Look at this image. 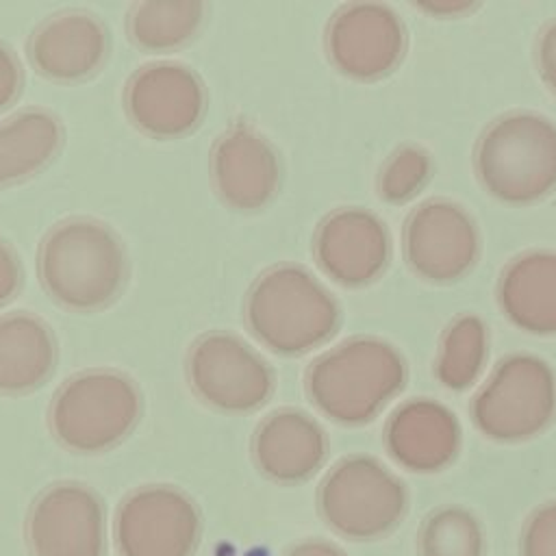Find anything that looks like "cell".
Returning <instances> with one entry per match:
<instances>
[{
    "label": "cell",
    "instance_id": "18",
    "mask_svg": "<svg viewBox=\"0 0 556 556\" xmlns=\"http://www.w3.org/2000/svg\"><path fill=\"white\" fill-rule=\"evenodd\" d=\"M328 454V437L308 413L278 408L252 434V458L274 482L298 484L313 478Z\"/></svg>",
    "mask_w": 556,
    "mask_h": 556
},
{
    "label": "cell",
    "instance_id": "5",
    "mask_svg": "<svg viewBox=\"0 0 556 556\" xmlns=\"http://www.w3.org/2000/svg\"><path fill=\"white\" fill-rule=\"evenodd\" d=\"M48 417L50 430L63 447L98 454L132 432L141 417V395L122 371L85 369L56 389Z\"/></svg>",
    "mask_w": 556,
    "mask_h": 556
},
{
    "label": "cell",
    "instance_id": "16",
    "mask_svg": "<svg viewBox=\"0 0 556 556\" xmlns=\"http://www.w3.org/2000/svg\"><path fill=\"white\" fill-rule=\"evenodd\" d=\"M460 424L452 408L430 397L402 402L384 424V447L404 469L434 473L458 456Z\"/></svg>",
    "mask_w": 556,
    "mask_h": 556
},
{
    "label": "cell",
    "instance_id": "2",
    "mask_svg": "<svg viewBox=\"0 0 556 556\" xmlns=\"http://www.w3.org/2000/svg\"><path fill=\"white\" fill-rule=\"evenodd\" d=\"M406 382L402 352L380 337H352L306 369L304 384L311 402L341 426L371 421Z\"/></svg>",
    "mask_w": 556,
    "mask_h": 556
},
{
    "label": "cell",
    "instance_id": "11",
    "mask_svg": "<svg viewBox=\"0 0 556 556\" xmlns=\"http://www.w3.org/2000/svg\"><path fill=\"white\" fill-rule=\"evenodd\" d=\"M406 50L402 17L382 2L341 4L326 28L330 63L354 80H376L391 74Z\"/></svg>",
    "mask_w": 556,
    "mask_h": 556
},
{
    "label": "cell",
    "instance_id": "22",
    "mask_svg": "<svg viewBox=\"0 0 556 556\" xmlns=\"http://www.w3.org/2000/svg\"><path fill=\"white\" fill-rule=\"evenodd\" d=\"M204 20L198 0H141L128 11L130 39L148 52H167L187 43Z\"/></svg>",
    "mask_w": 556,
    "mask_h": 556
},
{
    "label": "cell",
    "instance_id": "13",
    "mask_svg": "<svg viewBox=\"0 0 556 556\" xmlns=\"http://www.w3.org/2000/svg\"><path fill=\"white\" fill-rule=\"evenodd\" d=\"M124 109L128 119L154 139L182 137L202 119V78L178 61L141 65L126 83Z\"/></svg>",
    "mask_w": 556,
    "mask_h": 556
},
{
    "label": "cell",
    "instance_id": "27",
    "mask_svg": "<svg viewBox=\"0 0 556 556\" xmlns=\"http://www.w3.org/2000/svg\"><path fill=\"white\" fill-rule=\"evenodd\" d=\"M22 65L13 50L0 41V111H4L20 96Z\"/></svg>",
    "mask_w": 556,
    "mask_h": 556
},
{
    "label": "cell",
    "instance_id": "7",
    "mask_svg": "<svg viewBox=\"0 0 556 556\" xmlns=\"http://www.w3.org/2000/svg\"><path fill=\"white\" fill-rule=\"evenodd\" d=\"M408 493L404 482L378 458L350 454L337 460L317 489L321 519L341 536L374 541L404 519Z\"/></svg>",
    "mask_w": 556,
    "mask_h": 556
},
{
    "label": "cell",
    "instance_id": "12",
    "mask_svg": "<svg viewBox=\"0 0 556 556\" xmlns=\"http://www.w3.org/2000/svg\"><path fill=\"white\" fill-rule=\"evenodd\" d=\"M33 556H104L106 515L100 495L80 482H56L37 495L26 517Z\"/></svg>",
    "mask_w": 556,
    "mask_h": 556
},
{
    "label": "cell",
    "instance_id": "3",
    "mask_svg": "<svg viewBox=\"0 0 556 556\" xmlns=\"http://www.w3.org/2000/svg\"><path fill=\"white\" fill-rule=\"evenodd\" d=\"M334 295L304 267L280 263L263 271L245 298V324L280 356H300L326 343L339 328Z\"/></svg>",
    "mask_w": 556,
    "mask_h": 556
},
{
    "label": "cell",
    "instance_id": "24",
    "mask_svg": "<svg viewBox=\"0 0 556 556\" xmlns=\"http://www.w3.org/2000/svg\"><path fill=\"white\" fill-rule=\"evenodd\" d=\"M484 530L478 517L463 506L432 510L417 534L419 556H484Z\"/></svg>",
    "mask_w": 556,
    "mask_h": 556
},
{
    "label": "cell",
    "instance_id": "29",
    "mask_svg": "<svg viewBox=\"0 0 556 556\" xmlns=\"http://www.w3.org/2000/svg\"><path fill=\"white\" fill-rule=\"evenodd\" d=\"M22 269L13 248L0 239V306L7 304L20 289Z\"/></svg>",
    "mask_w": 556,
    "mask_h": 556
},
{
    "label": "cell",
    "instance_id": "21",
    "mask_svg": "<svg viewBox=\"0 0 556 556\" xmlns=\"http://www.w3.org/2000/svg\"><path fill=\"white\" fill-rule=\"evenodd\" d=\"M63 146V126L54 113L28 106L0 122V189L30 178Z\"/></svg>",
    "mask_w": 556,
    "mask_h": 556
},
{
    "label": "cell",
    "instance_id": "23",
    "mask_svg": "<svg viewBox=\"0 0 556 556\" xmlns=\"http://www.w3.org/2000/svg\"><path fill=\"white\" fill-rule=\"evenodd\" d=\"M489 358V328L476 313L454 317L441 339L434 358V376L450 391L469 389Z\"/></svg>",
    "mask_w": 556,
    "mask_h": 556
},
{
    "label": "cell",
    "instance_id": "9",
    "mask_svg": "<svg viewBox=\"0 0 556 556\" xmlns=\"http://www.w3.org/2000/svg\"><path fill=\"white\" fill-rule=\"evenodd\" d=\"M113 539L122 556H193L202 539V515L185 491L146 484L117 506Z\"/></svg>",
    "mask_w": 556,
    "mask_h": 556
},
{
    "label": "cell",
    "instance_id": "26",
    "mask_svg": "<svg viewBox=\"0 0 556 556\" xmlns=\"http://www.w3.org/2000/svg\"><path fill=\"white\" fill-rule=\"evenodd\" d=\"M521 556H556V502L530 513L519 536Z\"/></svg>",
    "mask_w": 556,
    "mask_h": 556
},
{
    "label": "cell",
    "instance_id": "31",
    "mask_svg": "<svg viewBox=\"0 0 556 556\" xmlns=\"http://www.w3.org/2000/svg\"><path fill=\"white\" fill-rule=\"evenodd\" d=\"M471 2H428L419 4V9L432 13V15H460L465 11H471Z\"/></svg>",
    "mask_w": 556,
    "mask_h": 556
},
{
    "label": "cell",
    "instance_id": "30",
    "mask_svg": "<svg viewBox=\"0 0 556 556\" xmlns=\"http://www.w3.org/2000/svg\"><path fill=\"white\" fill-rule=\"evenodd\" d=\"M282 556H348V554L330 541L306 539V541H300V543H293L291 547H287Z\"/></svg>",
    "mask_w": 556,
    "mask_h": 556
},
{
    "label": "cell",
    "instance_id": "4",
    "mask_svg": "<svg viewBox=\"0 0 556 556\" xmlns=\"http://www.w3.org/2000/svg\"><path fill=\"white\" fill-rule=\"evenodd\" d=\"M473 167L484 191L506 204H530L556 189V124L536 111L495 117L478 137Z\"/></svg>",
    "mask_w": 556,
    "mask_h": 556
},
{
    "label": "cell",
    "instance_id": "17",
    "mask_svg": "<svg viewBox=\"0 0 556 556\" xmlns=\"http://www.w3.org/2000/svg\"><path fill=\"white\" fill-rule=\"evenodd\" d=\"M109 52L104 24L87 11H61L41 22L28 41L33 67L56 83L91 76Z\"/></svg>",
    "mask_w": 556,
    "mask_h": 556
},
{
    "label": "cell",
    "instance_id": "25",
    "mask_svg": "<svg viewBox=\"0 0 556 556\" xmlns=\"http://www.w3.org/2000/svg\"><path fill=\"white\" fill-rule=\"evenodd\" d=\"M432 176V159L417 143H404L393 150L380 167L378 193L389 204L413 200Z\"/></svg>",
    "mask_w": 556,
    "mask_h": 556
},
{
    "label": "cell",
    "instance_id": "8",
    "mask_svg": "<svg viewBox=\"0 0 556 556\" xmlns=\"http://www.w3.org/2000/svg\"><path fill=\"white\" fill-rule=\"evenodd\" d=\"M187 380L198 400L222 413H252L274 391V371L241 337L211 330L187 354Z\"/></svg>",
    "mask_w": 556,
    "mask_h": 556
},
{
    "label": "cell",
    "instance_id": "15",
    "mask_svg": "<svg viewBox=\"0 0 556 556\" xmlns=\"http://www.w3.org/2000/svg\"><path fill=\"white\" fill-rule=\"evenodd\" d=\"M211 178L217 195L237 211L263 208L280 185L274 146L250 126H232L211 150Z\"/></svg>",
    "mask_w": 556,
    "mask_h": 556
},
{
    "label": "cell",
    "instance_id": "28",
    "mask_svg": "<svg viewBox=\"0 0 556 556\" xmlns=\"http://www.w3.org/2000/svg\"><path fill=\"white\" fill-rule=\"evenodd\" d=\"M536 65L543 83L556 96V20L547 22L536 39Z\"/></svg>",
    "mask_w": 556,
    "mask_h": 556
},
{
    "label": "cell",
    "instance_id": "14",
    "mask_svg": "<svg viewBox=\"0 0 556 556\" xmlns=\"http://www.w3.org/2000/svg\"><path fill=\"white\" fill-rule=\"evenodd\" d=\"M313 254L321 271L343 287H365L387 267L391 239L384 222L363 206L330 211L317 226Z\"/></svg>",
    "mask_w": 556,
    "mask_h": 556
},
{
    "label": "cell",
    "instance_id": "1",
    "mask_svg": "<svg viewBox=\"0 0 556 556\" xmlns=\"http://www.w3.org/2000/svg\"><path fill=\"white\" fill-rule=\"evenodd\" d=\"M37 274L46 293L76 313L111 304L128 276V258L119 237L91 217L54 224L39 243Z\"/></svg>",
    "mask_w": 556,
    "mask_h": 556
},
{
    "label": "cell",
    "instance_id": "6",
    "mask_svg": "<svg viewBox=\"0 0 556 556\" xmlns=\"http://www.w3.org/2000/svg\"><path fill=\"white\" fill-rule=\"evenodd\" d=\"M471 421L491 441L521 443L556 417V374L536 354L504 356L471 400Z\"/></svg>",
    "mask_w": 556,
    "mask_h": 556
},
{
    "label": "cell",
    "instance_id": "10",
    "mask_svg": "<svg viewBox=\"0 0 556 556\" xmlns=\"http://www.w3.org/2000/svg\"><path fill=\"white\" fill-rule=\"evenodd\" d=\"M402 250L408 267L424 280H460L478 261L480 232L465 206L445 198L421 202L404 222Z\"/></svg>",
    "mask_w": 556,
    "mask_h": 556
},
{
    "label": "cell",
    "instance_id": "19",
    "mask_svg": "<svg viewBox=\"0 0 556 556\" xmlns=\"http://www.w3.org/2000/svg\"><path fill=\"white\" fill-rule=\"evenodd\" d=\"M504 317L528 334H556V252L530 250L506 263L497 280Z\"/></svg>",
    "mask_w": 556,
    "mask_h": 556
},
{
    "label": "cell",
    "instance_id": "20",
    "mask_svg": "<svg viewBox=\"0 0 556 556\" xmlns=\"http://www.w3.org/2000/svg\"><path fill=\"white\" fill-rule=\"evenodd\" d=\"M56 343L43 319L26 311L0 315V393L24 395L46 382Z\"/></svg>",
    "mask_w": 556,
    "mask_h": 556
}]
</instances>
